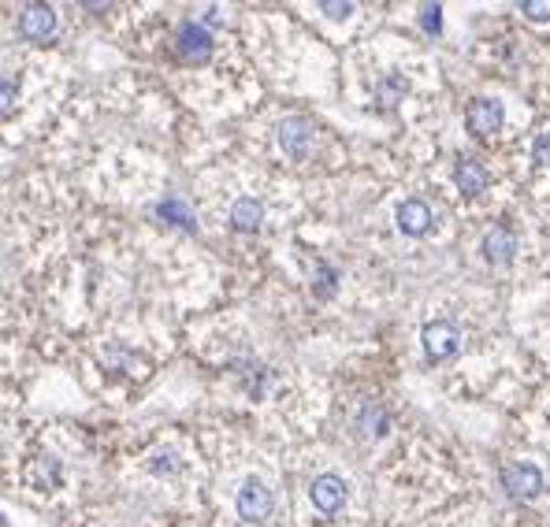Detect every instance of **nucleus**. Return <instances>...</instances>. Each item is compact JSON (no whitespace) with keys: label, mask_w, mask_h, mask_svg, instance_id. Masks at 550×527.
Segmentation results:
<instances>
[{"label":"nucleus","mask_w":550,"mask_h":527,"mask_svg":"<svg viewBox=\"0 0 550 527\" xmlns=\"http://www.w3.org/2000/svg\"><path fill=\"white\" fill-rule=\"evenodd\" d=\"M502 487H506V494H510L513 501H532V498H539V494H543L546 480H543V472H539L535 464H528V460H513V464H506V468H502Z\"/></svg>","instance_id":"obj_1"},{"label":"nucleus","mask_w":550,"mask_h":527,"mask_svg":"<svg viewBox=\"0 0 550 527\" xmlns=\"http://www.w3.org/2000/svg\"><path fill=\"white\" fill-rule=\"evenodd\" d=\"M235 509H238V516H242L246 523H264V520L271 516V509H275V498H271V490H268L260 480L249 476V480L238 487Z\"/></svg>","instance_id":"obj_2"},{"label":"nucleus","mask_w":550,"mask_h":527,"mask_svg":"<svg viewBox=\"0 0 550 527\" xmlns=\"http://www.w3.org/2000/svg\"><path fill=\"white\" fill-rule=\"evenodd\" d=\"M420 338H424L428 361H450L458 349H461V331H458L450 320H431Z\"/></svg>","instance_id":"obj_3"},{"label":"nucleus","mask_w":550,"mask_h":527,"mask_svg":"<svg viewBox=\"0 0 550 527\" xmlns=\"http://www.w3.org/2000/svg\"><path fill=\"white\" fill-rule=\"evenodd\" d=\"M465 123L476 138H491L494 131H502L506 123V108L502 100H494V97H476L469 108H465Z\"/></svg>","instance_id":"obj_4"},{"label":"nucleus","mask_w":550,"mask_h":527,"mask_svg":"<svg viewBox=\"0 0 550 527\" xmlns=\"http://www.w3.org/2000/svg\"><path fill=\"white\" fill-rule=\"evenodd\" d=\"M175 52L183 56L186 64H205L212 56V30L194 23V19H186L179 26V34H175Z\"/></svg>","instance_id":"obj_5"},{"label":"nucleus","mask_w":550,"mask_h":527,"mask_svg":"<svg viewBox=\"0 0 550 527\" xmlns=\"http://www.w3.org/2000/svg\"><path fill=\"white\" fill-rule=\"evenodd\" d=\"M275 138H280V149H283L291 160H305L309 149H312L316 131H312L309 120H301V115H291V120L280 123V134H275Z\"/></svg>","instance_id":"obj_6"},{"label":"nucleus","mask_w":550,"mask_h":527,"mask_svg":"<svg viewBox=\"0 0 550 527\" xmlns=\"http://www.w3.org/2000/svg\"><path fill=\"white\" fill-rule=\"evenodd\" d=\"M346 483L339 480V476H316L312 480V487H309V501L316 505V512H323V516H335L343 505H346Z\"/></svg>","instance_id":"obj_7"},{"label":"nucleus","mask_w":550,"mask_h":527,"mask_svg":"<svg viewBox=\"0 0 550 527\" xmlns=\"http://www.w3.org/2000/svg\"><path fill=\"white\" fill-rule=\"evenodd\" d=\"M16 30L26 41H45V37H52V30H57V12L48 5H26V8H19Z\"/></svg>","instance_id":"obj_8"},{"label":"nucleus","mask_w":550,"mask_h":527,"mask_svg":"<svg viewBox=\"0 0 550 527\" xmlns=\"http://www.w3.org/2000/svg\"><path fill=\"white\" fill-rule=\"evenodd\" d=\"M513 253H517V234H513L506 223L491 227V230L483 234V257H487L491 264H510Z\"/></svg>","instance_id":"obj_9"},{"label":"nucleus","mask_w":550,"mask_h":527,"mask_svg":"<svg viewBox=\"0 0 550 527\" xmlns=\"http://www.w3.org/2000/svg\"><path fill=\"white\" fill-rule=\"evenodd\" d=\"M431 208L424 205V201H417V197H409V201H402L398 205V230L402 234H409V238H420V234H428L431 230Z\"/></svg>","instance_id":"obj_10"},{"label":"nucleus","mask_w":550,"mask_h":527,"mask_svg":"<svg viewBox=\"0 0 550 527\" xmlns=\"http://www.w3.org/2000/svg\"><path fill=\"white\" fill-rule=\"evenodd\" d=\"M454 183H458V190L465 197H480L487 190V167L480 160H472V156H461L458 167H454Z\"/></svg>","instance_id":"obj_11"},{"label":"nucleus","mask_w":550,"mask_h":527,"mask_svg":"<svg viewBox=\"0 0 550 527\" xmlns=\"http://www.w3.org/2000/svg\"><path fill=\"white\" fill-rule=\"evenodd\" d=\"M260 219H264V205H260L257 197H238V201L231 205V227H235V230L253 234V230L260 227Z\"/></svg>","instance_id":"obj_12"},{"label":"nucleus","mask_w":550,"mask_h":527,"mask_svg":"<svg viewBox=\"0 0 550 527\" xmlns=\"http://www.w3.org/2000/svg\"><path fill=\"white\" fill-rule=\"evenodd\" d=\"M387 424H391V416H387V408L383 405H365L361 413H357V435L361 438H383L387 435Z\"/></svg>","instance_id":"obj_13"},{"label":"nucleus","mask_w":550,"mask_h":527,"mask_svg":"<svg viewBox=\"0 0 550 527\" xmlns=\"http://www.w3.org/2000/svg\"><path fill=\"white\" fill-rule=\"evenodd\" d=\"M156 212H160V219H168L172 227H183V230H194V227H197V223H194V212H190V205H186V201L168 197V201H164Z\"/></svg>","instance_id":"obj_14"},{"label":"nucleus","mask_w":550,"mask_h":527,"mask_svg":"<svg viewBox=\"0 0 550 527\" xmlns=\"http://www.w3.org/2000/svg\"><path fill=\"white\" fill-rule=\"evenodd\" d=\"M60 476H64V468H60L57 457H37V464H34V483H37V487H45V490L57 487Z\"/></svg>","instance_id":"obj_15"},{"label":"nucleus","mask_w":550,"mask_h":527,"mask_svg":"<svg viewBox=\"0 0 550 527\" xmlns=\"http://www.w3.org/2000/svg\"><path fill=\"white\" fill-rule=\"evenodd\" d=\"M402 97H406V82H402L398 75L383 79V82L375 86V100H379V108H395Z\"/></svg>","instance_id":"obj_16"},{"label":"nucleus","mask_w":550,"mask_h":527,"mask_svg":"<svg viewBox=\"0 0 550 527\" xmlns=\"http://www.w3.org/2000/svg\"><path fill=\"white\" fill-rule=\"evenodd\" d=\"M16 100H19V79L12 71H0V115H8Z\"/></svg>","instance_id":"obj_17"},{"label":"nucleus","mask_w":550,"mask_h":527,"mask_svg":"<svg viewBox=\"0 0 550 527\" xmlns=\"http://www.w3.org/2000/svg\"><path fill=\"white\" fill-rule=\"evenodd\" d=\"M521 16H524L528 23H550V0H524Z\"/></svg>","instance_id":"obj_18"},{"label":"nucleus","mask_w":550,"mask_h":527,"mask_svg":"<svg viewBox=\"0 0 550 527\" xmlns=\"http://www.w3.org/2000/svg\"><path fill=\"white\" fill-rule=\"evenodd\" d=\"M420 26L428 34H439V30H443V8H439V5H424L420 8Z\"/></svg>","instance_id":"obj_19"},{"label":"nucleus","mask_w":550,"mask_h":527,"mask_svg":"<svg viewBox=\"0 0 550 527\" xmlns=\"http://www.w3.org/2000/svg\"><path fill=\"white\" fill-rule=\"evenodd\" d=\"M532 160L539 167H550V131H543L535 142H532Z\"/></svg>","instance_id":"obj_20"},{"label":"nucleus","mask_w":550,"mask_h":527,"mask_svg":"<svg viewBox=\"0 0 550 527\" xmlns=\"http://www.w3.org/2000/svg\"><path fill=\"white\" fill-rule=\"evenodd\" d=\"M175 464H179V460H175V453H172V449H156V453H153V460H149V468H153V472H160V476H164V472H172Z\"/></svg>","instance_id":"obj_21"},{"label":"nucleus","mask_w":550,"mask_h":527,"mask_svg":"<svg viewBox=\"0 0 550 527\" xmlns=\"http://www.w3.org/2000/svg\"><path fill=\"white\" fill-rule=\"evenodd\" d=\"M316 294H320V298H332V294H335V268L320 264V282H316Z\"/></svg>","instance_id":"obj_22"},{"label":"nucleus","mask_w":550,"mask_h":527,"mask_svg":"<svg viewBox=\"0 0 550 527\" xmlns=\"http://www.w3.org/2000/svg\"><path fill=\"white\" fill-rule=\"evenodd\" d=\"M320 8H323L327 19H346L354 12V5H320Z\"/></svg>","instance_id":"obj_23"}]
</instances>
